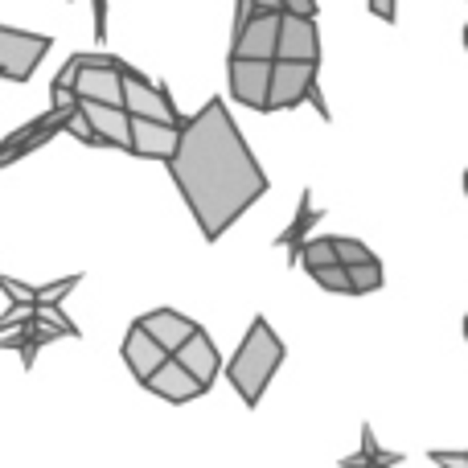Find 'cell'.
Returning <instances> with one entry per match:
<instances>
[{"mask_svg": "<svg viewBox=\"0 0 468 468\" xmlns=\"http://www.w3.org/2000/svg\"><path fill=\"white\" fill-rule=\"evenodd\" d=\"M144 387L153 390V395H161L165 403H177V407H181V403H194L197 395H206V387H202V382H197L194 374H189L173 354L165 357V362L156 366L153 374H148Z\"/></svg>", "mask_w": 468, "mask_h": 468, "instance_id": "10", "label": "cell"}, {"mask_svg": "<svg viewBox=\"0 0 468 468\" xmlns=\"http://www.w3.org/2000/svg\"><path fill=\"white\" fill-rule=\"evenodd\" d=\"M431 461H440V464H468V452H431Z\"/></svg>", "mask_w": 468, "mask_h": 468, "instance_id": "24", "label": "cell"}, {"mask_svg": "<svg viewBox=\"0 0 468 468\" xmlns=\"http://www.w3.org/2000/svg\"><path fill=\"white\" fill-rule=\"evenodd\" d=\"M165 165L206 242H218L267 194L263 165L234 128L222 99H210L194 120L181 123L177 153Z\"/></svg>", "mask_w": 468, "mask_h": 468, "instance_id": "1", "label": "cell"}, {"mask_svg": "<svg viewBox=\"0 0 468 468\" xmlns=\"http://www.w3.org/2000/svg\"><path fill=\"white\" fill-rule=\"evenodd\" d=\"M173 357H177V362L186 366V370L194 374L206 390L214 387V378H218V370H222V357H218V349H214V341L202 333V324H197V329L186 337V346L173 349Z\"/></svg>", "mask_w": 468, "mask_h": 468, "instance_id": "13", "label": "cell"}, {"mask_svg": "<svg viewBox=\"0 0 468 468\" xmlns=\"http://www.w3.org/2000/svg\"><path fill=\"white\" fill-rule=\"evenodd\" d=\"M123 107H128L132 115H148V120H165V123H186L177 115V107H173L169 90L156 87V82H148L140 70H132V66H123Z\"/></svg>", "mask_w": 468, "mask_h": 468, "instance_id": "6", "label": "cell"}, {"mask_svg": "<svg viewBox=\"0 0 468 468\" xmlns=\"http://www.w3.org/2000/svg\"><path fill=\"white\" fill-rule=\"evenodd\" d=\"M181 123L148 120V115H132V153L148 156V161H169L177 153Z\"/></svg>", "mask_w": 468, "mask_h": 468, "instance_id": "11", "label": "cell"}, {"mask_svg": "<svg viewBox=\"0 0 468 468\" xmlns=\"http://www.w3.org/2000/svg\"><path fill=\"white\" fill-rule=\"evenodd\" d=\"M275 58H304V62H321V33H316V16L304 13H280V37H275Z\"/></svg>", "mask_w": 468, "mask_h": 468, "instance_id": "8", "label": "cell"}, {"mask_svg": "<svg viewBox=\"0 0 468 468\" xmlns=\"http://www.w3.org/2000/svg\"><path fill=\"white\" fill-rule=\"evenodd\" d=\"M366 5H370V13L378 16V21H387V25L399 16V0H366Z\"/></svg>", "mask_w": 468, "mask_h": 468, "instance_id": "22", "label": "cell"}, {"mask_svg": "<svg viewBox=\"0 0 468 468\" xmlns=\"http://www.w3.org/2000/svg\"><path fill=\"white\" fill-rule=\"evenodd\" d=\"M308 275H313V280L321 283L324 292H354V283H349V267H346V263H321V267H308Z\"/></svg>", "mask_w": 468, "mask_h": 468, "instance_id": "17", "label": "cell"}, {"mask_svg": "<svg viewBox=\"0 0 468 468\" xmlns=\"http://www.w3.org/2000/svg\"><path fill=\"white\" fill-rule=\"evenodd\" d=\"M250 5H255V13H283L280 0H250Z\"/></svg>", "mask_w": 468, "mask_h": 468, "instance_id": "25", "label": "cell"}, {"mask_svg": "<svg viewBox=\"0 0 468 468\" xmlns=\"http://www.w3.org/2000/svg\"><path fill=\"white\" fill-rule=\"evenodd\" d=\"M288 13H304V16H316V0H280Z\"/></svg>", "mask_w": 468, "mask_h": 468, "instance_id": "23", "label": "cell"}, {"mask_svg": "<svg viewBox=\"0 0 468 468\" xmlns=\"http://www.w3.org/2000/svg\"><path fill=\"white\" fill-rule=\"evenodd\" d=\"M349 283H354V296H366V292L382 288V263L378 259H366V263L349 267Z\"/></svg>", "mask_w": 468, "mask_h": 468, "instance_id": "16", "label": "cell"}, {"mask_svg": "<svg viewBox=\"0 0 468 468\" xmlns=\"http://www.w3.org/2000/svg\"><path fill=\"white\" fill-rule=\"evenodd\" d=\"M308 202H313V197L304 194V202H300V218L292 222V227L283 230V239H280L283 247H296V242H304V239H300V234H304V227H308V222H316V218H321V210H308Z\"/></svg>", "mask_w": 468, "mask_h": 468, "instance_id": "19", "label": "cell"}, {"mask_svg": "<svg viewBox=\"0 0 468 468\" xmlns=\"http://www.w3.org/2000/svg\"><path fill=\"white\" fill-rule=\"evenodd\" d=\"M74 95L79 99H99V103H123V62L115 58H74Z\"/></svg>", "mask_w": 468, "mask_h": 468, "instance_id": "5", "label": "cell"}, {"mask_svg": "<svg viewBox=\"0 0 468 468\" xmlns=\"http://www.w3.org/2000/svg\"><path fill=\"white\" fill-rule=\"evenodd\" d=\"M82 115L90 120L95 136L112 148H128L132 153V112L123 103H99V99H79Z\"/></svg>", "mask_w": 468, "mask_h": 468, "instance_id": "9", "label": "cell"}, {"mask_svg": "<svg viewBox=\"0 0 468 468\" xmlns=\"http://www.w3.org/2000/svg\"><path fill=\"white\" fill-rule=\"evenodd\" d=\"M165 357H169V349H165L161 341H156L153 333H148L140 321L132 324V329H128V337H123V362H128V370L136 374L140 382H144L148 374H153L156 366L165 362Z\"/></svg>", "mask_w": 468, "mask_h": 468, "instance_id": "14", "label": "cell"}, {"mask_svg": "<svg viewBox=\"0 0 468 468\" xmlns=\"http://www.w3.org/2000/svg\"><path fill=\"white\" fill-rule=\"evenodd\" d=\"M275 37H280V13H255L247 25L234 29V49L239 58H275Z\"/></svg>", "mask_w": 468, "mask_h": 468, "instance_id": "12", "label": "cell"}, {"mask_svg": "<svg viewBox=\"0 0 468 468\" xmlns=\"http://www.w3.org/2000/svg\"><path fill=\"white\" fill-rule=\"evenodd\" d=\"M79 283V275H66V280H58V283H49V288H37V300H62L66 292Z\"/></svg>", "mask_w": 468, "mask_h": 468, "instance_id": "21", "label": "cell"}, {"mask_svg": "<svg viewBox=\"0 0 468 468\" xmlns=\"http://www.w3.org/2000/svg\"><path fill=\"white\" fill-rule=\"evenodd\" d=\"M0 288L13 296V304H33V300H37V288H29V283H16V280H8V275H0Z\"/></svg>", "mask_w": 468, "mask_h": 468, "instance_id": "20", "label": "cell"}, {"mask_svg": "<svg viewBox=\"0 0 468 468\" xmlns=\"http://www.w3.org/2000/svg\"><path fill=\"white\" fill-rule=\"evenodd\" d=\"M316 66L304 58H271V82H267V112H288L308 99L316 87Z\"/></svg>", "mask_w": 468, "mask_h": 468, "instance_id": "3", "label": "cell"}, {"mask_svg": "<svg viewBox=\"0 0 468 468\" xmlns=\"http://www.w3.org/2000/svg\"><path fill=\"white\" fill-rule=\"evenodd\" d=\"M333 247H337V263H346V267L366 263V259H378L362 239H341V234H333Z\"/></svg>", "mask_w": 468, "mask_h": 468, "instance_id": "18", "label": "cell"}, {"mask_svg": "<svg viewBox=\"0 0 468 468\" xmlns=\"http://www.w3.org/2000/svg\"><path fill=\"white\" fill-rule=\"evenodd\" d=\"M140 324H144L148 333H153L156 341H161L165 349H177V346H186V337L197 329L189 316H181V313H173V308H156V313H148V316H140Z\"/></svg>", "mask_w": 468, "mask_h": 468, "instance_id": "15", "label": "cell"}, {"mask_svg": "<svg viewBox=\"0 0 468 468\" xmlns=\"http://www.w3.org/2000/svg\"><path fill=\"white\" fill-rule=\"evenodd\" d=\"M46 54H49L46 33H25L13 29V25H0V79L29 82Z\"/></svg>", "mask_w": 468, "mask_h": 468, "instance_id": "4", "label": "cell"}, {"mask_svg": "<svg viewBox=\"0 0 468 468\" xmlns=\"http://www.w3.org/2000/svg\"><path fill=\"white\" fill-rule=\"evenodd\" d=\"M280 362H283L280 333H275L263 316H255V321H250V329H247V337L239 341V349H234V357L227 366V378H230V387L239 390L242 403L259 407V399H263L267 382L275 378Z\"/></svg>", "mask_w": 468, "mask_h": 468, "instance_id": "2", "label": "cell"}, {"mask_svg": "<svg viewBox=\"0 0 468 468\" xmlns=\"http://www.w3.org/2000/svg\"><path fill=\"white\" fill-rule=\"evenodd\" d=\"M267 82H271V58H239L230 54V95L250 112H267Z\"/></svg>", "mask_w": 468, "mask_h": 468, "instance_id": "7", "label": "cell"}]
</instances>
